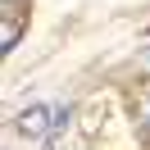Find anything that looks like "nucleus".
Instances as JSON below:
<instances>
[{"label": "nucleus", "instance_id": "1", "mask_svg": "<svg viewBox=\"0 0 150 150\" xmlns=\"http://www.w3.org/2000/svg\"><path fill=\"white\" fill-rule=\"evenodd\" d=\"M18 132H28V137H46V132H55V105H37V109L18 114Z\"/></svg>", "mask_w": 150, "mask_h": 150}, {"label": "nucleus", "instance_id": "2", "mask_svg": "<svg viewBox=\"0 0 150 150\" xmlns=\"http://www.w3.org/2000/svg\"><path fill=\"white\" fill-rule=\"evenodd\" d=\"M146 123H150V105H146Z\"/></svg>", "mask_w": 150, "mask_h": 150}]
</instances>
